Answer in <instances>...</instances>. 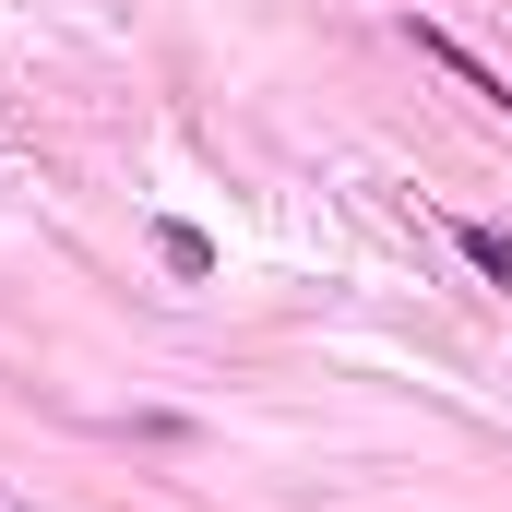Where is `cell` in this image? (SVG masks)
I'll return each mask as SVG.
<instances>
[{"instance_id": "obj_1", "label": "cell", "mask_w": 512, "mask_h": 512, "mask_svg": "<svg viewBox=\"0 0 512 512\" xmlns=\"http://www.w3.org/2000/svg\"><path fill=\"white\" fill-rule=\"evenodd\" d=\"M405 36H417V60H441V72H453L465 96H489V108L512 120V72H489V60H477L465 36H441V24H417V12H405Z\"/></svg>"}, {"instance_id": "obj_2", "label": "cell", "mask_w": 512, "mask_h": 512, "mask_svg": "<svg viewBox=\"0 0 512 512\" xmlns=\"http://www.w3.org/2000/svg\"><path fill=\"white\" fill-rule=\"evenodd\" d=\"M453 239H465V262H477V274H489V286H512V227H477V215H465V227H453Z\"/></svg>"}, {"instance_id": "obj_3", "label": "cell", "mask_w": 512, "mask_h": 512, "mask_svg": "<svg viewBox=\"0 0 512 512\" xmlns=\"http://www.w3.org/2000/svg\"><path fill=\"white\" fill-rule=\"evenodd\" d=\"M155 251H167V274H215V239L203 227H155Z\"/></svg>"}]
</instances>
